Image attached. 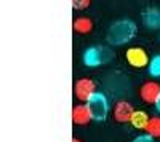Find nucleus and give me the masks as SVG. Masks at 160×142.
<instances>
[{
    "label": "nucleus",
    "mask_w": 160,
    "mask_h": 142,
    "mask_svg": "<svg viewBox=\"0 0 160 142\" xmlns=\"http://www.w3.org/2000/svg\"><path fill=\"white\" fill-rule=\"evenodd\" d=\"M135 35H136V24L135 22L131 19H118L109 27L106 38H108V42L111 45L120 46V45H125L130 40H133Z\"/></svg>",
    "instance_id": "f257e3e1"
},
{
    "label": "nucleus",
    "mask_w": 160,
    "mask_h": 142,
    "mask_svg": "<svg viewBox=\"0 0 160 142\" xmlns=\"http://www.w3.org/2000/svg\"><path fill=\"white\" fill-rule=\"evenodd\" d=\"M87 107L91 113V118L96 120V121H101L108 117V112H109V102H108V97H106L102 93H95L91 96V99L87 102Z\"/></svg>",
    "instance_id": "f03ea898"
},
{
    "label": "nucleus",
    "mask_w": 160,
    "mask_h": 142,
    "mask_svg": "<svg viewBox=\"0 0 160 142\" xmlns=\"http://www.w3.org/2000/svg\"><path fill=\"white\" fill-rule=\"evenodd\" d=\"M112 53L108 48H101V46H91L83 53V62L88 67H98L101 64H106L111 61Z\"/></svg>",
    "instance_id": "7ed1b4c3"
},
{
    "label": "nucleus",
    "mask_w": 160,
    "mask_h": 142,
    "mask_svg": "<svg viewBox=\"0 0 160 142\" xmlns=\"http://www.w3.org/2000/svg\"><path fill=\"white\" fill-rule=\"evenodd\" d=\"M96 93V85L95 82H93L91 78H80L74 83V94L78 101H82V102H87L91 99V96Z\"/></svg>",
    "instance_id": "20e7f679"
},
{
    "label": "nucleus",
    "mask_w": 160,
    "mask_h": 142,
    "mask_svg": "<svg viewBox=\"0 0 160 142\" xmlns=\"http://www.w3.org/2000/svg\"><path fill=\"white\" fill-rule=\"evenodd\" d=\"M125 59L130 66L135 67V69H142L146 66H149V62H151V59L148 58V53L139 46L128 48L127 53H125Z\"/></svg>",
    "instance_id": "39448f33"
},
{
    "label": "nucleus",
    "mask_w": 160,
    "mask_h": 142,
    "mask_svg": "<svg viewBox=\"0 0 160 142\" xmlns=\"http://www.w3.org/2000/svg\"><path fill=\"white\" fill-rule=\"evenodd\" d=\"M135 113V109L130 102L127 101H118L117 104L114 106V110H112V117L115 121L118 123H128L131 121V117Z\"/></svg>",
    "instance_id": "423d86ee"
},
{
    "label": "nucleus",
    "mask_w": 160,
    "mask_h": 142,
    "mask_svg": "<svg viewBox=\"0 0 160 142\" xmlns=\"http://www.w3.org/2000/svg\"><path fill=\"white\" fill-rule=\"evenodd\" d=\"M158 94H160V85L157 82H146L139 88V96L146 104H155Z\"/></svg>",
    "instance_id": "0eeeda50"
},
{
    "label": "nucleus",
    "mask_w": 160,
    "mask_h": 142,
    "mask_svg": "<svg viewBox=\"0 0 160 142\" xmlns=\"http://www.w3.org/2000/svg\"><path fill=\"white\" fill-rule=\"evenodd\" d=\"M91 118V113L87 107V104H80V106H75L72 109V121L75 125H87Z\"/></svg>",
    "instance_id": "6e6552de"
},
{
    "label": "nucleus",
    "mask_w": 160,
    "mask_h": 142,
    "mask_svg": "<svg viewBox=\"0 0 160 142\" xmlns=\"http://www.w3.org/2000/svg\"><path fill=\"white\" fill-rule=\"evenodd\" d=\"M142 21L149 29L160 27V10L158 8H148L142 13Z\"/></svg>",
    "instance_id": "1a4fd4ad"
},
{
    "label": "nucleus",
    "mask_w": 160,
    "mask_h": 142,
    "mask_svg": "<svg viewBox=\"0 0 160 142\" xmlns=\"http://www.w3.org/2000/svg\"><path fill=\"white\" fill-rule=\"evenodd\" d=\"M72 27L77 34H88L93 31V21L90 18H85V16H80L77 19H74L72 22Z\"/></svg>",
    "instance_id": "9d476101"
},
{
    "label": "nucleus",
    "mask_w": 160,
    "mask_h": 142,
    "mask_svg": "<svg viewBox=\"0 0 160 142\" xmlns=\"http://www.w3.org/2000/svg\"><path fill=\"white\" fill-rule=\"evenodd\" d=\"M149 120H151V117L144 110H135V113H133L130 123L135 126L136 130H146V128H148Z\"/></svg>",
    "instance_id": "9b49d317"
},
{
    "label": "nucleus",
    "mask_w": 160,
    "mask_h": 142,
    "mask_svg": "<svg viewBox=\"0 0 160 142\" xmlns=\"http://www.w3.org/2000/svg\"><path fill=\"white\" fill-rule=\"evenodd\" d=\"M146 134L152 136L154 139L160 137V118L158 117H151V120L148 123V128H146Z\"/></svg>",
    "instance_id": "f8f14e48"
},
{
    "label": "nucleus",
    "mask_w": 160,
    "mask_h": 142,
    "mask_svg": "<svg viewBox=\"0 0 160 142\" xmlns=\"http://www.w3.org/2000/svg\"><path fill=\"white\" fill-rule=\"evenodd\" d=\"M148 67H149V73L152 77H160V54H157L151 59Z\"/></svg>",
    "instance_id": "ddd939ff"
},
{
    "label": "nucleus",
    "mask_w": 160,
    "mask_h": 142,
    "mask_svg": "<svg viewBox=\"0 0 160 142\" xmlns=\"http://www.w3.org/2000/svg\"><path fill=\"white\" fill-rule=\"evenodd\" d=\"M91 3V0H72V7L74 10H85Z\"/></svg>",
    "instance_id": "4468645a"
},
{
    "label": "nucleus",
    "mask_w": 160,
    "mask_h": 142,
    "mask_svg": "<svg viewBox=\"0 0 160 142\" xmlns=\"http://www.w3.org/2000/svg\"><path fill=\"white\" fill-rule=\"evenodd\" d=\"M133 142H154V137L149 136V134H141L138 137H135V140Z\"/></svg>",
    "instance_id": "2eb2a0df"
},
{
    "label": "nucleus",
    "mask_w": 160,
    "mask_h": 142,
    "mask_svg": "<svg viewBox=\"0 0 160 142\" xmlns=\"http://www.w3.org/2000/svg\"><path fill=\"white\" fill-rule=\"evenodd\" d=\"M155 109H157V112H160V94H158V97H157V101H155Z\"/></svg>",
    "instance_id": "dca6fc26"
},
{
    "label": "nucleus",
    "mask_w": 160,
    "mask_h": 142,
    "mask_svg": "<svg viewBox=\"0 0 160 142\" xmlns=\"http://www.w3.org/2000/svg\"><path fill=\"white\" fill-rule=\"evenodd\" d=\"M72 142H82V140H78V139H72Z\"/></svg>",
    "instance_id": "f3484780"
}]
</instances>
